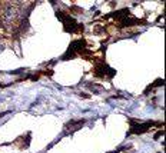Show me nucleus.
<instances>
[{
    "instance_id": "obj_3",
    "label": "nucleus",
    "mask_w": 166,
    "mask_h": 153,
    "mask_svg": "<svg viewBox=\"0 0 166 153\" xmlns=\"http://www.w3.org/2000/svg\"><path fill=\"white\" fill-rule=\"evenodd\" d=\"M86 46V42L82 39V40H75V42H72L70 46H69V49H67L66 55L62 56V60H67V59H73L75 56H76V52H80L83 47Z\"/></svg>"
},
{
    "instance_id": "obj_4",
    "label": "nucleus",
    "mask_w": 166,
    "mask_h": 153,
    "mask_svg": "<svg viewBox=\"0 0 166 153\" xmlns=\"http://www.w3.org/2000/svg\"><path fill=\"white\" fill-rule=\"evenodd\" d=\"M128 14H129V9H128V7H125V9H122V10L113 11V13H110V14L105 16V19H109V17H116V20H123L125 17H128Z\"/></svg>"
},
{
    "instance_id": "obj_9",
    "label": "nucleus",
    "mask_w": 166,
    "mask_h": 153,
    "mask_svg": "<svg viewBox=\"0 0 166 153\" xmlns=\"http://www.w3.org/2000/svg\"><path fill=\"white\" fill-rule=\"evenodd\" d=\"M109 153H118V152H109Z\"/></svg>"
},
{
    "instance_id": "obj_6",
    "label": "nucleus",
    "mask_w": 166,
    "mask_h": 153,
    "mask_svg": "<svg viewBox=\"0 0 166 153\" xmlns=\"http://www.w3.org/2000/svg\"><path fill=\"white\" fill-rule=\"evenodd\" d=\"M163 83H165V82H163V79H157V80H156V82H155V83H153V85H150L149 88H147V89H146V90H145V93L147 95V93H149V90H152V89H155L156 86H163Z\"/></svg>"
},
{
    "instance_id": "obj_5",
    "label": "nucleus",
    "mask_w": 166,
    "mask_h": 153,
    "mask_svg": "<svg viewBox=\"0 0 166 153\" xmlns=\"http://www.w3.org/2000/svg\"><path fill=\"white\" fill-rule=\"evenodd\" d=\"M85 122L86 120H73L70 122V123H66V129H70V132H76L78 129H80L83 125H85Z\"/></svg>"
},
{
    "instance_id": "obj_7",
    "label": "nucleus",
    "mask_w": 166,
    "mask_h": 153,
    "mask_svg": "<svg viewBox=\"0 0 166 153\" xmlns=\"http://www.w3.org/2000/svg\"><path fill=\"white\" fill-rule=\"evenodd\" d=\"M160 136H163V130H162V132H157V133L155 134V139H159Z\"/></svg>"
},
{
    "instance_id": "obj_2",
    "label": "nucleus",
    "mask_w": 166,
    "mask_h": 153,
    "mask_svg": "<svg viewBox=\"0 0 166 153\" xmlns=\"http://www.w3.org/2000/svg\"><path fill=\"white\" fill-rule=\"evenodd\" d=\"M129 123H130L132 127H130V130L128 132V134H143V133L147 132L149 127H152V126L155 125L153 122H145V123H140V122L133 120V119H130Z\"/></svg>"
},
{
    "instance_id": "obj_1",
    "label": "nucleus",
    "mask_w": 166,
    "mask_h": 153,
    "mask_svg": "<svg viewBox=\"0 0 166 153\" xmlns=\"http://www.w3.org/2000/svg\"><path fill=\"white\" fill-rule=\"evenodd\" d=\"M56 16L60 22L63 23V27H65V32L67 33H75V32H83L85 26L76 22V19H73L72 16H69L63 11H56Z\"/></svg>"
},
{
    "instance_id": "obj_8",
    "label": "nucleus",
    "mask_w": 166,
    "mask_h": 153,
    "mask_svg": "<svg viewBox=\"0 0 166 153\" xmlns=\"http://www.w3.org/2000/svg\"><path fill=\"white\" fill-rule=\"evenodd\" d=\"M80 96L85 97V99H89V95H86V93H80Z\"/></svg>"
}]
</instances>
